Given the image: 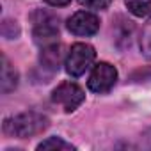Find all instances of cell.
<instances>
[{
    "instance_id": "5b68a950",
    "label": "cell",
    "mask_w": 151,
    "mask_h": 151,
    "mask_svg": "<svg viewBox=\"0 0 151 151\" xmlns=\"http://www.w3.org/2000/svg\"><path fill=\"white\" fill-rule=\"evenodd\" d=\"M117 80V71L114 66H110L109 62H100L94 66L91 77H89V89L93 93H98V94H103V93H109L114 84Z\"/></svg>"
},
{
    "instance_id": "4fadbf2b",
    "label": "cell",
    "mask_w": 151,
    "mask_h": 151,
    "mask_svg": "<svg viewBox=\"0 0 151 151\" xmlns=\"http://www.w3.org/2000/svg\"><path fill=\"white\" fill-rule=\"evenodd\" d=\"M2 34H4V37H7V39H16V37L20 36V27L16 25V22L6 20V22L2 23Z\"/></svg>"
},
{
    "instance_id": "30bf717a",
    "label": "cell",
    "mask_w": 151,
    "mask_h": 151,
    "mask_svg": "<svg viewBox=\"0 0 151 151\" xmlns=\"http://www.w3.org/2000/svg\"><path fill=\"white\" fill-rule=\"evenodd\" d=\"M126 7L135 16H146L151 13V0H126Z\"/></svg>"
},
{
    "instance_id": "9a60e30c",
    "label": "cell",
    "mask_w": 151,
    "mask_h": 151,
    "mask_svg": "<svg viewBox=\"0 0 151 151\" xmlns=\"http://www.w3.org/2000/svg\"><path fill=\"white\" fill-rule=\"evenodd\" d=\"M45 2L50 6H68L71 0H45Z\"/></svg>"
},
{
    "instance_id": "8fae6325",
    "label": "cell",
    "mask_w": 151,
    "mask_h": 151,
    "mask_svg": "<svg viewBox=\"0 0 151 151\" xmlns=\"http://www.w3.org/2000/svg\"><path fill=\"white\" fill-rule=\"evenodd\" d=\"M140 52L146 59L151 60V20L144 25L142 36H140Z\"/></svg>"
},
{
    "instance_id": "6da1fadb",
    "label": "cell",
    "mask_w": 151,
    "mask_h": 151,
    "mask_svg": "<svg viewBox=\"0 0 151 151\" xmlns=\"http://www.w3.org/2000/svg\"><path fill=\"white\" fill-rule=\"evenodd\" d=\"M46 128H48V117L37 112H23L6 119L4 123V132L18 139H29V137L39 135Z\"/></svg>"
},
{
    "instance_id": "3957f363",
    "label": "cell",
    "mask_w": 151,
    "mask_h": 151,
    "mask_svg": "<svg viewBox=\"0 0 151 151\" xmlns=\"http://www.w3.org/2000/svg\"><path fill=\"white\" fill-rule=\"evenodd\" d=\"M34 23V41L39 45H52L59 37V18L52 13L37 11L32 14Z\"/></svg>"
},
{
    "instance_id": "52a82bcc",
    "label": "cell",
    "mask_w": 151,
    "mask_h": 151,
    "mask_svg": "<svg viewBox=\"0 0 151 151\" xmlns=\"http://www.w3.org/2000/svg\"><path fill=\"white\" fill-rule=\"evenodd\" d=\"M60 59H62V48L60 45L57 43H52V45H46L43 50H41V55H39V62L45 69L48 71H57L59 66H60Z\"/></svg>"
},
{
    "instance_id": "ba28073f",
    "label": "cell",
    "mask_w": 151,
    "mask_h": 151,
    "mask_svg": "<svg viewBox=\"0 0 151 151\" xmlns=\"http://www.w3.org/2000/svg\"><path fill=\"white\" fill-rule=\"evenodd\" d=\"M0 84H2V93H11L18 86V73L6 55L2 57V80H0Z\"/></svg>"
},
{
    "instance_id": "7a4b0ae2",
    "label": "cell",
    "mask_w": 151,
    "mask_h": 151,
    "mask_svg": "<svg viewBox=\"0 0 151 151\" xmlns=\"http://www.w3.org/2000/svg\"><path fill=\"white\" fill-rule=\"evenodd\" d=\"M94 57H96V52L91 45H86V43L73 45L68 57H66L68 75H71V77H80V75H84L91 68Z\"/></svg>"
},
{
    "instance_id": "277c9868",
    "label": "cell",
    "mask_w": 151,
    "mask_h": 151,
    "mask_svg": "<svg viewBox=\"0 0 151 151\" xmlns=\"http://www.w3.org/2000/svg\"><path fill=\"white\" fill-rule=\"evenodd\" d=\"M52 100H53V103L60 105L66 112H73L86 100V94H84L82 87L77 86L75 82H64V84H60L59 87L53 89Z\"/></svg>"
},
{
    "instance_id": "8992f818",
    "label": "cell",
    "mask_w": 151,
    "mask_h": 151,
    "mask_svg": "<svg viewBox=\"0 0 151 151\" xmlns=\"http://www.w3.org/2000/svg\"><path fill=\"white\" fill-rule=\"evenodd\" d=\"M98 29H100V20L87 11L75 13L68 20V30L77 36H93L98 32Z\"/></svg>"
},
{
    "instance_id": "9c48e42d",
    "label": "cell",
    "mask_w": 151,
    "mask_h": 151,
    "mask_svg": "<svg viewBox=\"0 0 151 151\" xmlns=\"http://www.w3.org/2000/svg\"><path fill=\"white\" fill-rule=\"evenodd\" d=\"M121 20V23H116V43H117V46H126V45H130V37H132V30H133V25H132V22H126V20H123V18H119Z\"/></svg>"
},
{
    "instance_id": "7c38bea8",
    "label": "cell",
    "mask_w": 151,
    "mask_h": 151,
    "mask_svg": "<svg viewBox=\"0 0 151 151\" xmlns=\"http://www.w3.org/2000/svg\"><path fill=\"white\" fill-rule=\"evenodd\" d=\"M37 149H39V151H43V149H62V151H66V149H73V146L68 144L66 140L59 139V137H50V139L43 140V142L37 146Z\"/></svg>"
},
{
    "instance_id": "5bb4252c",
    "label": "cell",
    "mask_w": 151,
    "mask_h": 151,
    "mask_svg": "<svg viewBox=\"0 0 151 151\" xmlns=\"http://www.w3.org/2000/svg\"><path fill=\"white\" fill-rule=\"evenodd\" d=\"M78 2L89 9H105L110 6L112 0H78Z\"/></svg>"
}]
</instances>
